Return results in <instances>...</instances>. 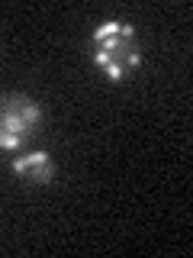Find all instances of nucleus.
<instances>
[{"label":"nucleus","instance_id":"nucleus-3","mask_svg":"<svg viewBox=\"0 0 193 258\" xmlns=\"http://www.w3.org/2000/svg\"><path fill=\"white\" fill-rule=\"evenodd\" d=\"M13 171L23 174L29 184H52L55 181V161L48 152H29L13 158Z\"/></svg>","mask_w":193,"mask_h":258},{"label":"nucleus","instance_id":"nucleus-2","mask_svg":"<svg viewBox=\"0 0 193 258\" xmlns=\"http://www.w3.org/2000/svg\"><path fill=\"white\" fill-rule=\"evenodd\" d=\"M39 119H42V110H39L36 100H29L23 94L0 97V149L4 152L20 149L36 133Z\"/></svg>","mask_w":193,"mask_h":258},{"label":"nucleus","instance_id":"nucleus-1","mask_svg":"<svg viewBox=\"0 0 193 258\" xmlns=\"http://www.w3.org/2000/svg\"><path fill=\"white\" fill-rule=\"evenodd\" d=\"M93 45H96L93 61L103 68V75L110 81H123L142 61V48H139L132 23H119V20L100 23L93 32Z\"/></svg>","mask_w":193,"mask_h":258}]
</instances>
